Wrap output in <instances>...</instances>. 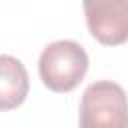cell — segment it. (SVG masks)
Listing matches in <instances>:
<instances>
[{"label":"cell","instance_id":"6da1fadb","mask_svg":"<svg viewBox=\"0 0 128 128\" xmlns=\"http://www.w3.org/2000/svg\"><path fill=\"white\" fill-rule=\"evenodd\" d=\"M88 54L74 40H56L48 44L38 58L42 84L52 92H72L88 72Z\"/></svg>","mask_w":128,"mask_h":128},{"label":"cell","instance_id":"7a4b0ae2","mask_svg":"<svg viewBox=\"0 0 128 128\" xmlns=\"http://www.w3.org/2000/svg\"><path fill=\"white\" fill-rule=\"evenodd\" d=\"M78 128H128V96L112 80L92 82L80 102Z\"/></svg>","mask_w":128,"mask_h":128},{"label":"cell","instance_id":"3957f363","mask_svg":"<svg viewBox=\"0 0 128 128\" xmlns=\"http://www.w3.org/2000/svg\"><path fill=\"white\" fill-rule=\"evenodd\" d=\"M86 26L104 46L128 42V0H82Z\"/></svg>","mask_w":128,"mask_h":128},{"label":"cell","instance_id":"277c9868","mask_svg":"<svg viewBox=\"0 0 128 128\" xmlns=\"http://www.w3.org/2000/svg\"><path fill=\"white\" fill-rule=\"evenodd\" d=\"M30 90V78L26 66L10 56L0 54V110L18 108Z\"/></svg>","mask_w":128,"mask_h":128}]
</instances>
